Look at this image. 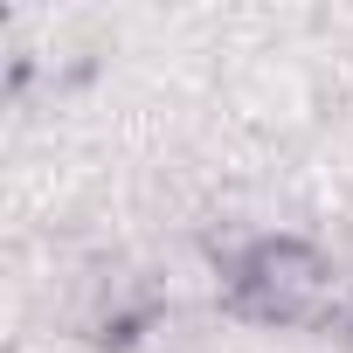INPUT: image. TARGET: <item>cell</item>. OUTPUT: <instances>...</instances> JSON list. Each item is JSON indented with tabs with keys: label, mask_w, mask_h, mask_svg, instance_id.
I'll list each match as a JSON object with an SVG mask.
<instances>
[{
	"label": "cell",
	"mask_w": 353,
	"mask_h": 353,
	"mask_svg": "<svg viewBox=\"0 0 353 353\" xmlns=\"http://www.w3.org/2000/svg\"><path fill=\"white\" fill-rule=\"evenodd\" d=\"M332 291H339L332 263H325L319 250H305V243H256V250L236 263V298H243L256 319H284V325L319 319V312L332 305Z\"/></svg>",
	"instance_id": "1"
}]
</instances>
